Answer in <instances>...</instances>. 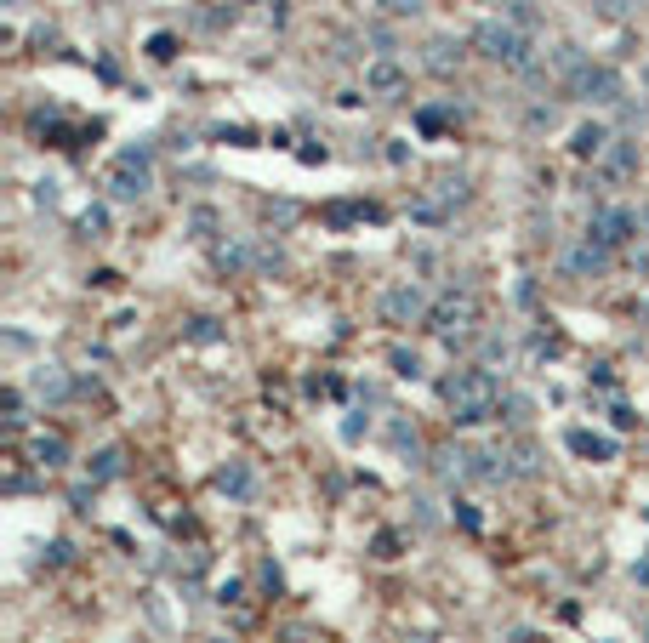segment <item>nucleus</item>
I'll return each mask as SVG.
<instances>
[{
	"mask_svg": "<svg viewBox=\"0 0 649 643\" xmlns=\"http://www.w3.org/2000/svg\"><path fill=\"white\" fill-rule=\"evenodd\" d=\"M604 171H610V177H626V171H638V148L633 143H610V154H604Z\"/></svg>",
	"mask_w": 649,
	"mask_h": 643,
	"instance_id": "dca6fc26",
	"label": "nucleus"
},
{
	"mask_svg": "<svg viewBox=\"0 0 649 643\" xmlns=\"http://www.w3.org/2000/svg\"><path fill=\"white\" fill-rule=\"evenodd\" d=\"M604 268H610V251H604L598 240H575L564 251V273H570V280H598Z\"/></svg>",
	"mask_w": 649,
	"mask_h": 643,
	"instance_id": "1a4fd4ad",
	"label": "nucleus"
},
{
	"mask_svg": "<svg viewBox=\"0 0 649 643\" xmlns=\"http://www.w3.org/2000/svg\"><path fill=\"white\" fill-rule=\"evenodd\" d=\"M462 46H456V40H427V46H422V69L427 74H456L462 69Z\"/></svg>",
	"mask_w": 649,
	"mask_h": 643,
	"instance_id": "9b49d317",
	"label": "nucleus"
},
{
	"mask_svg": "<svg viewBox=\"0 0 649 643\" xmlns=\"http://www.w3.org/2000/svg\"><path fill=\"white\" fill-rule=\"evenodd\" d=\"M444 411L456 427H484L495 416V404H502V381H495L490 371H479V364H467V371L444 376Z\"/></svg>",
	"mask_w": 649,
	"mask_h": 643,
	"instance_id": "f257e3e1",
	"label": "nucleus"
},
{
	"mask_svg": "<svg viewBox=\"0 0 649 643\" xmlns=\"http://www.w3.org/2000/svg\"><path fill=\"white\" fill-rule=\"evenodd\" d=\"M587 240H598L604 251L638 240V211H633V205H598L593 223H587Z\"/></svg>",
	"mask_w": 649,
	"mask_h": 643,
	"instance_id": "423d86ee",
	"label": "nucleus"
},
{
	"mask_svg": "<svg viewBox=\"0 0 649 643\" xmlns=\"http://www.w3.org/2000/svg\"><path fill=\"white\" fill-rule=\"evenodd\" d=\"M587 6H593L598 17H626V12L638 6V0H587Z\"/></svg>",
	"mask_w": 649,
	"mask_h": 643,
	"instance_id": "a211bd4d",
	"label": "nucleus"
},
{
	"mask_svg": "<svg viewBox=\"0 0 649 643\" xmlns=\"http://www.w3.org/2000/svg\"><path fill=\"white\" fill-rule=\"evenodd\" d=\"M35 399L63 404V399H69V371H63V364H40V371H35Z\"/></svg>",
	"mask_w": 649,
	"mask_h": 643,
	"instance_id": "f8f14e48",
	"label": "nucleus"
},
{
	"mask_svg": "<svg viewBox=\"0 0 649 643\" xmlns=\"http://www.w3.org/2000/svg\"><path fill=\"white\" fill-rule=\"evenodd\" d=\"M382 319L387 325H422V319L433 313V302H427V291L416 285V280H399L394 291H382Z\"/></svg>",
	"mask_w": 649,
	"mask_h": 643,
	"instance_id": "39448f33",
	"label": "nucleus"
},
{
	"mask_svg": "<svg viewBox=\"0 0 649 643\" xmlns=\"http://www.w3.org/2000/svg\"><path fill=\"white\" fill-rule=\"evenodd\" d=\"M570 450H575V456H593V461H610L615 456V439H604V433H570Z\"/></svg>",
	"mask_w": 649,
	"mask_h": 643,
	"instance_id": "4468645a",
	"label": "nucleus"
},
{
	"mask_svg": "<svg viewBox=\"0 0 649 643\" xmlns=\"http://www.w3.org/2000/svg\"><path fill=\"white\" fill-rule=\"evenodd\" d=\"M376 6H382L387 17H410V12H416V6H422V0H376Z\"/></svg>",
	"mask_w": 649,
	"mask_h": 643,
	"instance_id": "6ab92c4d",
	"label": "nucleus"
},
{
	"mask_svg": "<svg viewBox=\"0 0 649 643\" xmlns=\"http://www.w3.org/2000/svg\"><path fill=\"white\" fill-rule=\"evenodd\" d=\"M29 456H35V467H46V473H52V467L69 461V444H63L57 433H40V439L29 444Z\"/></svg>",
	"mask_w": 649,
	"mask_h": 643,
	"instance_id": "ddd939ff",
	"label": "nucleus"
},
{
	"mask_svg": "<svg viewBox=\"0 0 649 643\" xmlns=\"http://www.w3.org/2000/svg\"><path fill=\"white\" fill-rule=\"evenodd\" d=\"M85 473H92V484H108V479H120V450H115V444H108V450H97Z\"/></svg>",
	"mask_w": 649,
	"mask_h": 643,
	"instance_id": "f3484780",
	"label": "nucleus"
},
{
	"mask_svg": "<svg viewBox=\"0 0 649 643\" xmlns=\"http://www.w3.org/2000/svg\"><path fill=\"white\" fill-rule=\"evenodd\" d=\"M473 325H479V302H473V291H450L444 302H433V313H427V331L444 336V341L473 336Z\"/></svg>",
	"mask_w": 649,
	"mask_h": 643,
	"instance_id": "7ed1b4c3",
	"label": "nucleus"
},
{
	"mask_svg": "<svg viewBox=\"0 0 649 643\" xmlns=\"http://www.w3.org/2000/svg\"><path fill=\"white\" fill-rule=\"evenodd\" d=\"M394 371H399V376H416V371H422V359L399 348V353H394Z\"/></svg>",
	"mask_w": 649,
	"mask_h": 643,
	"instance_id": "aec40b11",
	"label": "nucleus"
},
{
	"mask_svg": "<svg viewBox=\"0 0 649 643\" xmlns=\"http://www.w3.org/2000/svg\"><path fill=\"white\" fill-rule=\"evenodd\" d=\"M216 490H223V496H251V467L245 461H228L223 473H216Z\"/></svg>",
	"mask_w": 649,
	"mask_h": 643,
	"instance_id": "2eb2a0df",
	"label": "nucleus"
},
{
	"mask_svg": "<svg viewBox=\"0 0 649 643\" xmlns=\"http://www.w3.org/2000/svg\"><path fill=\"white\" fill-rule=\"evenodd\" d=\"M467 52H479L484 63H495V69H507V74H524L535 63V35L518 29L513 17H484V24L467 35Z\"/></svg>",
	"mask_w": 649,
	"mask_h": 643,
	"instance_id": "f03ea898",
	"label": "nucleus"
},
{
	"mask_svg": "<svg viewBox=\"0 0 649 643\" xmlns=\"http://www.w3.org/2000/svg\"><path fill=\"white\" fill-rule=\"evenodd\" d=\"M610 125H598V120H587V125H575V137H570V154L575 160H604L610 154Z\"/></svg>",
	"mask_w": 649,
	"mask_h": 643,
	"instance_id": "9d476101",
	"label": "nucleus"
},
{
	"mask_svg": "<svg viewBox=\"0 0 649 643\" xmlns=\"http://www.w3.org/2000/svg\"><path fill=\"white\" fill-rule=\"evenodd\" d=\"M553 114H558L553 103H541V109H530V125H535V132H541V125H553Z\"/></svg>",
	"mask_w": 649,
	"mask_h": 643,
	"instance_id": "412c9836",
	"label": "nucleus"
},
{
	"mask_svg": "<svg viewBox=\"0 0 649 643\" xmlns=\"http://www.w3.org/2000/svg\"><path fill=\"white\" fill-rule=\"evenodd\" d=\"M108 188H115V200H143L148 188H155V165H148V154H120L115 171H108Z\"/></svg>",
	"mask_w": 649,
	"mask_h": 643,
	"instance_id": "0eeeda50",
	"label": "nucleus"
},
{
	"mask_svg": "<svg viewBox=\"0 0 649 643\" xmlns=\"http://www.w3.org/2000/svg\"><path fill=\"white\" fill-rule=\"evenodd\" d=\"M404 80H410V74H404V63H399V57H387V52L364 63V92H371V97H399V92H404Z\"/></svg>",
	"mask_w": 649,
	"mask_h": 643,
	"instance_id": "6e6552de",
	"label": "nucleus"
},
{
	"mask_svg": "<svg viewBox=\"0 0 649 643\" xmlns=\"http://www.w3.org/2000/svg\"><path fill=\"white\" fill-rule=\"evenodd\" d=\"M570 97L587 103V109H610V103L626 97V85H621V74L610 69V63H587V69L570 80Z\"/></svg>",
	"mask_w": 649,
	"mask_h": 643,
	"instance_id": "20e7f679",
	"label": "nucleus"
}]
</instances>
